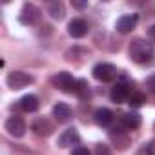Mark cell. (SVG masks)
<instances>
[{
    "mask_svg": "<svg viewBox=\"0 0 155 155\" xmlns=\"http://www.w3.org/2000/svg\"><path fill=\"white\" fill-rule=\"evenodd\" d=\"M128 55L130 58L135 62V64H151L153 58H155V48L153 44H150L148 40L144 38H135L131 44H130V49H128Z\"/></svg>",
    "mask_w": 155,
    "mask_h": 155,
    "instance_id": "cell-1",
    "label": "cell"
},
{
    "mask_svg": "<svg viewBox=\"0 0 155 155\" xmlns=\"http://www.w3.org/2000/svg\"><path fill=\"white\" fill-rule=\"evenodd\" d=\"M51 84H53L57 90L64 91V93H73V91H75V84H77V81L73 79V75H71V73H68V71H60V73H55V75L51 77Z\"/></svg>",
    "mask_w": 155,
    "mask_h": 155,
    "instance_id": "cell-2",
    "label": "cell"
},
{
    "mask_svg": "<svg viewBox=\"0 0 155 155\" xmlns=\"http://www.w3.org/2000/svg\"><path fill=\"white\" fill-rule=\"evenodd\" d=\"M6 84L11 90H22V88L33 84V77L29 73H26V71H11L6 77Z\"/></svg>",
    "mask_w": 155,
    "mask_h": 155,
    "instance_id": "cell-3",
    "label": "cell"
},
{
    "mask_svg": "<svg viewBox=\"0 0 155 155\" xmlns=\"http://www.w3.org/2000/svg\"><path fill=\"white\" fill-rule=\"evenodd\" d=\"M4 128H6V131H8L11 137L20 139V137H24V135H26L28 124H26V120H24L20 115H11V117H8V120H6Z\"/></svg>",
    "mask_w": 155,
    "mask_h": 155,
    "instance_id": "cell-4",
    "label": "cell"
},
{
    "mask_svg": "<svg viewBox=\"0 0 155 155\" xmlns=\"http://www.w3.org/2000/svg\"><path fill=\"white\" fill-rule=\"evenodd\" d=\"M91 73H93V77H95L99 82H111L115 77H117V68L113 64L101 62V64H97L91 69Z\"/></svg>",
    "mask_w": 155,
    "mask_h": 155,
    "instance_id": "cell-5",
    "label": "cell"
},
{
    "mask_svg": "<svg viewBox=\"0 0 155 155\" xmlns=\"http://www.w3.org/2000/svg\"><path fill=\"white\" fill-rule=\"evenodd\" d=\"M31 131L38 137H49L55 131V124L48 117H38L31 122Z\"/></svg>",
    "mask_w": 155,
    "mask_h": 155,
    "instance_id": "cell-6",
    "label": "cell"
},
{
    "mask_svg": "<svg viewBox=\"0 0 155 155\" xmlns=\"http://www.w3.org/2000/svg\"><path fill=\"white\" fill-rule=\"evenodd\" d=\"M38 18H40V9H38L35 4H24L18 20H20L22 24H26V26H33V24L38 22Z\"/></svg>",
    "mask_w": 155,
    "mask_h": 155,
    "instance_id": "cell-7",
    "label": "cell"
},
{
    "mask_svg": "<svg viewBox=\"0 0 155 155\" xmlns=\"http://www.w3.org/2000/svg\"><path fill=\"white\" fill-rule=\"evenodd\" d=\"M88 31H90V26L84 18H73L68 24V33L73 38H82V37L88 35Z\"/></svg>",
    "mask_w": 155,
    "mask_h": 155,
    "instance_id": "cell-8",
    "label": "cell"
},
{
    "mask_svg": "<svg viewBox=\"0 0 155 155\" xmlns=\"http://www.w3.org/2000/svg\"><path fill=\"white\" fill-rule=\"evenodd\" d=\"M130 95H131V91H130V88H128L124 82H117V84L111 88V91H110V99H111V102H115V104H124V102H128Z\"/></svg>",
    "mask_w": 155,
    "mask_h": 155,
    "instance_id": "cell-9",
    "label": "cell"
},
{
    "mask_svg": "<svg viewBox=\"0 0 155 155\" xmlns=\"http://www.w3.org/2000/svg\"><path fill=\"white\" fill-rule=\"evenodd\" d=\"M79 142H81V133L77 131L75 128H69V130L62 131V135H60V137H58V140H57V144H58L60 148L79 146Z\"/></svg>",
    "mask_w": 155,
    "mask_h": 155,
    "instance_id": "cell-10",
    "label": "cell"
},
{
    "mask_svg": "<svg viewBox=\"0 0 155 155\" xmlns=\"http://www.w3.org/2000/svg\"><path fill=\"white\" fill-rule=\"evenodd\" d=\"M139 22V15L135 13H128V15H122L117 22H115V29L119 33H130Z\"/></svg>",
    "mask_w": 155,
    "mask_h": 155,
    "instance_id": "cell-11",
    "label": "cell"
},
{
    "mask_svg": "<svg viewBox=\"0 0 155 155\" xmlns=\"http://www.w3.org/2000/svg\"><path fill=\"white\" fill-rule=\"evenodd\" d=\"M110 140H111L119 150H126V148L130 146V142H131V139H130V135L124 131V128H113V130H110Z\"/></svg>",
    "mask_w": 155,
    "mask_h": 155,
    "instance_id": "cell-12",
    "label": "cell"
},
{
    "mask_svg": "<svg viewBox=\"0 0 155 155\" xmlns=\"http://www.w3.org/2000/svg\"><path fill=\"white\" fill-rule=\"evenodd\" d=\"M71 108H69V104H66V102H57L55 106H53V117L57 119V122H60V124H66V122H69L71 120Z\"/></svg>",
    "mask_w": 155,
    "mask_h": 155,
    "instance_id": "cell-13",
    "label": "cell"
},
{
    "mask_svg": "<svg viewBox=\"0 0 155 155\" xmlns=\"http://www.w3.org/2000/svg\"><path fill=\"white\" fill-rule=\"evenodd\" d=\"M18 108L22 111H28V113H33L40 108V102H38V97L37 95H24L20 101H18Z\"/></svg>",
    "mask_w": 155,
    "mask_h": 155,
    "instance_id": "cell-14",
    "label": "cell"
},
{
    "mask_svg": "<svg viewBox=\"0 0 155 155\" xmlns=\"http://www.w3.org/2000/svg\"><path fill=\"white\" fill-rule=\"evenodd\" d=\"M93 119H95V124H97V126H101V128H108V126L113 122V111L108 110V108H99V110L95 111Z\"/></svg>",
    "mask_w": 155,
    "mask_h": 155,
    "instance_id": "cell-15",
    "label": "cell"
},
{
    "mask_svg": "<svg viewBox=\"0 0 155 155\" xmlns=\"http://www.w3.org/2000/svg\"><path fill=\"white\" fill-rule=\"evenodd\" d=\"M120 122H122V128L124 130H137L140 126L142 119H140V115L137 111H128V113H124L120 117Z\"/></svg>",
    "mask_w": 155,
    "mask_h": 155,
    "instance_id": "cell-16",
    "label": "cell"
},
{
    "mask_svg": "<svg viewBox=\"0 0 155 155\" xmlns=\"http://www.w3.org/2000/svg\"><path fill=\"white\" fill-rule=\"evenodd\" d=\"M48 13L55 18V20H62L64 17H66V8H64V4L62 2H51L49 6H48Z\"/></svg>",
    "mask_w": 155,
    "mask_h": 155,
    "instance_id": "cell-17",
    "label": "cell"
},
{
    "mask_svg": "<svg viewBox=\"0 0 155 155\" xmlns=\"http://www.w3.org/2000/svg\"><path fill=\"white\" fill-rule=\"evenodd\" d=\"M79 99H88L91 95V90H90V84L84 81V79H79L75 84V91H73Z\"/></svg>",
    "mask_w": 155,
    "mask_h": 155,
    "instance_id": "cell-18",
    "label": "cell"
},
{
    "mask_svg": "<svg viewBox=\"0 0 155 155\" xmlns=\"http://www.w3.org/2000/svg\"><path fill=\"white\" fill-rule=\"evenodd\" d=\"M144 102H146V95H144L142 91H133V93L130 95V99H128V104H130L131 108H140Z\"/></svg>",
    "mask_w": 155,
    "mask_h": 155,
    "instance_id": "cell-19",
    "label": "cell"
},
{
    "mask_svg": "<svg viewBox=\"0 0 155 155\" xmlns=\"http://www.w3.org/2000/svg\"><path fill=\"white\" fill-rule=\"evenodd\" d=\"M95 155H113V153H111V148L108 144L99 142V144H95Z\"/></svg>",
    "mask_w": 155,
    "mask_h": 155,
    "instance_id": "cell-20",
    "label": "cell"
},
{
    "mask_svg": "<svg viewBox=\"0 0 155 155\" xmlns=\"http://www.w3.org/2000/svg\"><path fill=\"white\" fill-rule=\"evenodd\" d=\"M71 155H91V153H90V150L84 148V146H75L73 151H71Z\"/></svg>",
    "mask_w": 155,
    "mask_h": 155,
    "instance_id": "cell-21",
    "label": "cell"
},
{
    "mask_svg": "<svg viewBox=\"0 0 155 155\" xmlns=\"http://www.w3.org/2000/svg\"><path fill=\"white\" fill-rule=\"evenodd\" d=\"M71 4H73L75 9H86V8H88V2H86V0H84V2H81V0H73Z\"/></svg>",
    "mask_w": 155,
    "mask_h": 155,
    "instance_id": "cell-22",
    "label": "cell"
},
{
    "mask_svg": "<svg viewBox=\"0 0 155 155\" xmlns=\"http://www.w3.org/2000/svg\"><path fill=\"white\" fill-rule=\"evenodd\" d=\"M135 155H150V148H148V144H142V146L135 151Z\"/></svg>",
    "mask_w": 155,
    "mask_h": 155,
    "instance_id": "cell-23",
    "label": "cell"
},
{
    "mask_svg": "<svg viewBox=\"0 0 155 155\" xmlns=\"http://www.w3.org/2000/svg\"><path fill=\"white\" fill-rule=\"evenodd\" d=\"M148 37H150V38H151V40H155V24H153V26H150V28H148Z\"/></svg>",
    "mask_w": 155,
    "mask_h": 155,
    "instance_id": "cell-24",
    "label": "cell"
},
{
    "mask_svg": "<svg viewBox=\"0 0 155 155\" xmlns=\"http://www.w3.org/2000/svg\"><path fill=\"white\" fill-rule=\"evenodd\" d=\"M148 148H150V155H155V139L148 142Z\"/></svg>",
    "mask_w": 155,
    "mask_h": 155,
    "instance_id": "cell-25",
    "label": "cell"
},
{
    "mask_svg": "<svg viewBox=\"0 0 155 155\" xmlns=\"http://www.w3.org/2000/svg\"><path fill=\"white\" fill-rule=\"evenodd\" d=\"M153 128H155V122H153Z\"/></svg>",
    "mask_w": 155,
    "mask_h": 155,
    "instance_id": "cell-26",
    "label": "cell"
}]
</instances>
